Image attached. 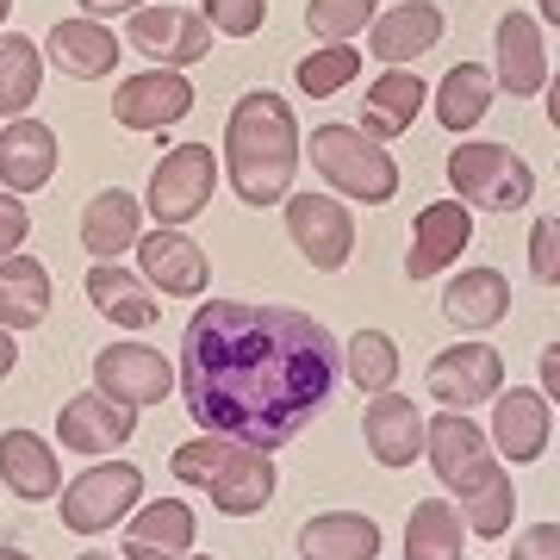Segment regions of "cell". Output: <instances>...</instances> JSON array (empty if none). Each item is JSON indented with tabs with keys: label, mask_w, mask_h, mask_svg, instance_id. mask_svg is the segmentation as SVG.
<instances>
[{
	"label": "cell",
	"mask_w": 560,
	"mask_h": 560,
	"mask_svg": "<svg viewBox=\"0 0 560 560\" xmlns=\"http://www.w3.org/2000/svg\"><path fill=\"white\" fill-rule=\"evenodd\" d=\"M536 386H541V399H548V405H560V342H548V349H541Z\"/></svg>",
	"instance_id": "obj_43"
},
{
	"label": "cell",
	"mask_w": 560,
	"mask_h": 560,
	"mask_svg": "<svg viewBox=\"0 0 560 560\" xmlns=\"http://www.w3.org/2000/svg\"><path fill=\"white\" fill-rule=\"evenodd\" d=\"M423 460H430V474L442 480V492L460 499V492H474L486 480V467L499 455H492V436L467 411H442V418L423 423Z\"/></svg>",
	"instance_id": "obj_8"
},
{
	"label": "cell",
	"mask_w": 560,
	"mask_h": 560,
	"mask_svg": "<svg viewBox=\"0 0 560 560\" xmlns=\"http://www.w3.org/2000/svg\"><path fill=\"white\" fill-rule=\"evenodd\" d=\"M280 212H287V237H293V249H300L318 275L349 268V256H355V219H349V206L342 200H330V194H287Z\"/></svg>",
	"instance_id": "obj_7"
},
{
	"label": "cell",
	"mask_w": 560,
	"mask_h": 560,
	"mask_svg": "<svg viewBox=\"0 0 560 560\" xmlns=\"http://www.w3.org/2000/svg\"><path fill=\"white\" fill-rule=\"evenodd\" d=\"M492 50H499V69H492L499 94H511V101H536L541 88H548V44H541V20H536V13H523V7L499 13Z\"/></svg>",
	"instance_id": "obj_15"
},
{
	"label": "cell",
	"mask_w": 560,
	"mask_h": 560,
	"mask_svg": "<svg viewBox=\"0 0 560 560\" xmlns=\"http://www.w3.org/2000/svg\"><path fill=\"white\" fill-rule=\"evenodd\" d=\"M224 455H231V436H212V430H200V436H187L175 455H168V474H175L180 486H200V492H206V480L219 474Z\"/></svg>",
	"instance_id": "obj_38"
},
{
	"label": "cell",
	"mask_w": 560,
	"mask_h": 560,
	"mask_svg": "<svg viewBox=\"0 0 560 560\" xmlns=\"http://www.w3.org/2000/svg\"><path fill=\"white\" fill-rule=\"evenodd\" d=\"M94 386H101L106 399L143 411V405H162L175 393V368L150 342H106L101 355H94Z\"/></svg>",
	"instance_id": "obj_12"
},
{
	"label": "cell",
	"mask_w": 560,
	"mask_h": 560,
	"mask_svg": "<svg viewBox=\"0 0 560 560\" xmlns=\"http://www.w3.org/2000/svg\"><path fill=\"white\" fill-rule=\"evenodd\" d=\"M75 560H113V555H101V548H94V555H75Z\"/></svg>",
	"instance_id": "obj_50"
},
{
	"label": "cell",
	"mask_w": 560,
	"mask_h": 560,
	"mask_svg": "<svg viewBox=\"0 0 560 560\" xmlns=\"http://www.w3.org/2000/svg\"><path fill=\"white\" fill-rule=\"evenodd\" d=\"M200 20L219 38H256L268 20V0H200Z\"/></svg>",
	"instance_id": "obj_39"
},
{
	"label": "cell",
	"mask_w": 560,
	"mask_h": 560,
	"mask_svg": "<svg viewBox=\"0 0 560 560\" xmlns=\"http://www.w3.org/2000/svg\"><path fill=\"white\" fill-rule=\"evenodd\" d=\"M62 162V143L57 131L44 119H7V131H0V187L7 194H38V187H50V175H57Z\"/></svg>",
	"instance_id": "obj_22"
},
{
	"label": "cell",
	"mask_w": 560,
	"mask_h": 560,
	"mask_svg": "<svg viewBox=\"0 0 560 560\" xmlns=\"http://www.w3.org/2000/svg\"><path fill=\"white\" fill-rule=\"evenodd\" d=\"M20 368V342H13V330H0V381Z\"/></svg>",
	"instance_id": "obj_45"
},
{
	"label": "cell",
	"mask_w": 560,
	"mask_h": 560,
	"mask_svg": "<svg viewBox=\"0 0 560 560\" xmlns=\"http://www.w3.org/2000/svg\"><path fill=\"white\" fill-rule=\"evenodd\" d=\"M275 455L268 448H249V442H231V455L219 460V474L206 480V499H212V511L219 517H256V511H268L275 504Z\"/></svg>",
	"instance_id": "obj_17"
},
{
	"label": "cell",
	"mask_w": 560,
	"mask_h": 560,
	"mask_svg": "<svg viewBox=\"0 0 560 560\" xmlns=\"http://www.w3.org/2000/svg\"><path fill=\"white\" fill-rule=\"evenodd\" d=\"M0 486L25 504L62 499V460L38 430H0Z\"/></svg>",
	"instance_id": "obj_23"
},
{
	"label": "cell",
	"mask_w": 560,
	"mask_h": 560,
	"mask_svg": "<svg viewBox=\"0 0 560 560\" xmlns=\"http://www.w3.org/2000/svg\"><path fill=\"white\" fill-rule=\"evenodd\" d=\"M224 175L249 212L280 206L300 175V119L275 88H249L224 119Z\"/></svg>",
	"instance_id": "obj_2"
},
{
	"label": "cell",
	"mask_w": 560,
	"mask_h": 560,
	"mask_svg": "<svg viewBox=\"0 0 560 560\" xmlns=\"http://www.w3.org/2000/svg\"><path fill=\"white\" fill-rule=\"evenodd\" d=\"M536 20H548V25L560 32V0H541V13H536Z\"/></svg>",
	"instance_id": "obj_47"
},
{
	"label": "cell",
	"mask_w": 560,
	"mask_h": 560,
	"mask_svg": "<svg viewBox=\"0 0 560 560\" xmlns=\"http://www.w3.org/2000/svg\"><path fill=\"white\" fill-rule=\"evenodd\" d=\"M541 94H548V125L560 131V69L548 75V88H541Z\"/></svg>",
	"instance_id": "obj_46"
},
{
	"label": "cell",
	"mask_w": 560,
	"mask_h": 560,
	"mask_svg": "<svg viewBox=\"0 0 560 560\" xmlns=\"http://www.w3.org/2000/svg\"><path fill=\"white\" fill-rule=\"evenodd\" d=\"M131 430H138V405L106 399L101 386H94V393H75V399H62V411H57V448H75V455L125 448Z\"/></svg>",
	"instance_id": "obj_16"
},
{
	"label": "cell",
	"mask_w": 560,
	"mask_h": 560,
	"mask_svg": "<svg viewBox=\"0 0 560 560\" xmlns=\"http://www.w3.org/2000/svg\"><path fill=\"white\" fill-rule=\"evenodd\" d=\"M423 386H430V399H442V411H474L504 393V355L486 342H455L423 368Z\"/></svg>",
	"instance_id": "obj_10"
},
{
	"label": "cell",
	"mask_w": 560,
	"mask_h": 560,
	"mask_svg": "<svg viewBox=\"0 0 560 560\" xmlns=\"http://www.w3.org/2000/svg\"><path fill=\"white\" fill-rule=\"evenodd\" d=\"M125 44L143 50L156 69H194L212 50V25L194 7H138L125 13Z\"/></svg>",
	"instance_id": "obj_9"
},
{
	"label": "cell",
	"mask_w": 560,
	"mask_h": 560,
	"mask_svg": "<svg viewBox=\"0 0 560 560\" xmlns=\"http://www.w3.org/2000/svg\"><path fill=\"white\" fill-rule=\"evenodd\" d=\"M504 312H511V280L499 268H460L442 293V318L455 330H492L504 324Z\"/></svg>",
	"instance_id": "obj_29"
},
{
	"label": "cell",
	"mask_w": 560,
	"mask_h": 560,
	"mask_svg": "<svg viewBox=\"0 0 560 560\" xmlns=\"http://www.w3.org/2000/svg\"><path fill=\"white\" fill-rule=\"evenodd\" d=\"M125 560H180L194 555V504L187 499H143L125 517Z\"/></svg>",
	"instance_id": "obj_21"
},
{
	"label": "cell",
	"mask_w": 560,
	"mask_h": 560,
	"mask_svg": "<svg viewBox=\"0 0 560 560\" xmlns=\"http://www.w3.org/2000/svg\"><path fill=\"white\" fill-rule=\"evenodd\" d=\"M138 275L156 293H168V300H206L212 261H206V249L180 224H156L150 237H138Z\"/></svg>",
	"instance_id": "obj_11"
},
{
	"label": "cell",
	"mask_w": 560,
	"mask_h": 560,
	"mask_svg": "<svg viewBox=\"0 0 560 560\" xmlns=\"http://www.w3.org/2000/svg\"><path fill=\"white\" fill-rule=\"evenodd\" d=\"M492 101H499V81H492V69L486 62H455L448 75L436 81V119L442 131H474V125L492 113Z\"/></svg>",
	"instance_id": "obj_31"
},
{
	"label": "cell",
	"mask_w": 560,
	"mask_h": 560,
	"mask_svg": "<svg viewBox=\"0 0 560 560\" xmlns=\"http://www.w3.org/2000/svg\"><path fill=\"white\" fill-rule=\"evenodd\" d=\"M448 194L460 206H486V212H523L536 200V168L511 150V143H455L448 150Z\"/></svg>",
	"instance_id": "obj_4"
},
{
	"label": "cell",
	"mask_w": 560,
	"mask_h": 560,
	"mask_svg": "<svg viewBox=\"0 0 560 560\" xmlns=\"http://www.w3.org/2000/svg\"><path fill=\"white\" fill-rule=\"evenodd\" d=\"M511 560H560V523H529L511 541Z\"/></svg>",
	"instance_id": "obj_42"
},
{
	"label": "cell",
	"mask_w": 560,
	"mask_h": 560,
	"mask_svg": "<svg viewBox=\"0 0 560 560\" xmlns=\"http://www.w3.org/2000/svg\"><path fill=\"white\" fill-rule=\"evenodd\" d=\"M474 243V212L460 200H436L423 206L411 224V249H405V280H436L448 275V261Z\"/></svg>",
	"instance_id": "obj_20"
},
{
	"label": "cell",
	"mask_w": 560,
	"mask_h": 560,
	"mask_svg": "<svg viewBox=\"0 0 560 560\" xmlns=\"http://www.w3.org/2000/svg\"><path fill=\"white\" fill-rule=\"evenodd\" d=\"M342 374H349V386L355 393H393L399 386V342L386 337V330H355L349 337V349H342Z\"/></svg>",
	"instance_id": "obj_35"
},
{
	"label": "cell",
	"mask_w": 560,
	"mask_h": 560,
	"mask_svg": "<svg viewBox=\"0 0 560 560\" xmlns=\"http://www.w3.org/2000/svg\"><path fill=\"white\" fill-rule=\"evenodd\" d=\"M156 287L138 275V268H119V261H94L88 268V300H94V312L113 324H125V330H156L162 305L150 300Z\"/></svg>",
	"instance_id": "obj_27"
},
{
	"label": "cell",
	"mask_w": 560,
	"mask_h": 560,
	"mask_svg": "<svg viewBox=\"0 0 560 560\" xmlns=\"http://www.w3.org/2000/svg\"><path fill=\"white\" fill-rule=\"evenodd\" d=\"M405 560H467V523L448 499H418L405 517Z\"/></svg>",
	"instance_id": "obj_32"
},
{
	"label": "cell",
	"mask_w": 560,
	"mask_h": 560,
	"mask_svg": "<svg viewBox=\"0 0 560 560\" xmlns=\"http://www.w3.org/2000/svg\"><path fill=\"white\" fill-rule=\"evenodd\" d=\"M44 57H50V69H62V75H75V81H101L119 69L125 57V44L106 32L101 20H57L50 25V38H44Z\"/></svg>",
	"instance_id": "obj_25"
},
{
	"label": "cell",
	"mask_w": 560,
	"mask_h": 560,
	"mask_svg": "<svg viewBox=\"0 0 560 560\" xmlns=\"http://www.w3.org/2000/svg\"><path fill=\"white\" fill-rule=\"evenodd\" d=\"M499 411H492V448H499L504 467H529V460L548 455V436H555V405L541 399V386H504Z\"/></svg>",
	"instance_id": "obj_14"
},
{
	"label": "cell",
	"mask_w": 560,
	"mask_h": 560,
	"mask_svg": "<svg viewBox=\"0 0 560 560\" xmlns=\"http://www.w3.org/2000/svg\"><path fill=\"white\" fill-rule=\"evenodd\" d=\"M212 187H219V150H206V143H168L156 175H150L143 206H150L156 224H187L212 206Z\"/></svg>",
	"instance_id": "obj_6"
},
{
	"label": "cell",
	"mask_w": 560,
	"mask_h": 560,
	"mask_svg": "<svg viewBox=\"0 0 560 560\" xmlns=\"http://www.w3.org/2000/svg\"><path fill=\"white\" fill-rule=\"evenodd\" d=\"M455 511H460V523H467V536L499 541L504 529H511V517H517V486H511V467L492 460V467H486V480L455 499Z\"/></svg>",
	"instance_id": "obj_34"
},
{
	"label": "cell",
	"mask_w": 560,
	"mask_h": 560,
	"mask_svg": "<svg viewBox=\"0 0 560 560\" xmlns=\"http://www.w3.org/2000/svg\"><path fill=\"white\" fill-rule=\"evenodd\" d=\"M381 13V0H305V32L318 44H355Z\"/></svg>",
	"instance_id": "obj_37"
},
{
	"label": "cell",
	"mask_w": 560,
	"mask_h": 560,
	"mask_svg": "<svg viewBox=\"0 0 560 560\" xmlns=\"http://www.w3.org/2000/svg\"><path fill=\"white\" fill-rule=\"evenodd\" d=\"M423 101H430V88H423L411 69H386V75L368 88V106H361V131H368V138H381V143L405 138V131L418 125Z\"/></svg>",
	"instance_id": "obj_30"
},
{
	"label": "cell",
	"mask_w": 560,
	"mask_h": 560,
	"mask_svg": "<svg viewBox=\"0 0 560 560\" xmlns=\"http://www.w3.org/2000/svg\"><path fill=\"white\" fill-rule=\"evenodd\" d=\"M180 405L194 430L287 448L324 418L342 386V342L312 312L206 300L180 330Z\"/></svg>",
	"instance_id": "obj_1"
},
{
	"label": "cell",
	"mask_w": 560,
	"mask_h": 560,
	"mask_svg": "<svg viewBox=\"0 0 560 560\" xmlns=\"http://www.w3.org/2000/svg\"><path fill=\"white\" fill-rule=\"evenodd\" d=\"M442 32H448V20H442L436 0H399V7L374 13V25H368V57H381L386 69H411L423 50L442 44Z\"/></svg>",
	"instance_id": "obj_18"
},
{
	"label": "cell",
	"mask_w": 560,
	"mask_h": 560,
	"mask_svg": "<svg viewBox=\"0 0 560 560\" xmlns=\"http://www.w3.org/2000/svg\"><path fill=\"white\" fill-rule=\"evenodd\" d=\"M25 237H32V212H25V200L20 194H0V256L25 249Z\"/></svg>",
	"instance_id": "obj_41"
},
{
	"label": "cell",
	"mask_w": 560,
	"mask_h": 560,
	"mask_svg": "<svg viewBox=\"0 0 560 560\" xmlns=\"http://www.w3.org/2000/svg\"><path fill=\"white\" fill-rule=\"evenodd\" d=\"M138 7H150V0H81L88 20H113V13H138Z\"/></svg>",
	"instance_id": "obj_44"
},
{
	"label": "cell",
	"mask_w": 560,
	"mask_h": 560,
	"mask_svg": "<svg viewBox=\"0 0 560 560\" xmlns=\"http://www.w3.org/2000/svg\"><path fill=\"white\" fill-rule=\"evenodd\" d=\"M143 237V200L125 187H101L94 200L81 206V249L94 261H119L125 249H138Z\"/></svg>",
	"instance_id": "obj_26"
},
{
	"label": "cell",
	"mask_w": 560,
	"mask_h": 560,
	"mask_svg": "<svg viewBox=\"0 0 560 560\" xmlns=\"http://www.w3.org/2000/svg\"><path fill=\"white\" fill-rule=\"evenodd\" d=\"M0 560H32V555H25V548H7V541H0Z\"/></svg>",
	"instance_id": "obj_48"
},
{
	"label": "cell",
	"mask_w": 560,
	"mask_h": 560,
	"mask_svg": "<svg viewBox=\"0 0 560 560\" xmlns=\"http://www.w3.org/2000/svg\"><path fill=\"white\" fill-rule=\"evenodd\" d=\"M44 318H50V268L25 249L0 256V330L20 337V330H38Z\"/></svg>",
	"instance_id": "obj_28"
},
{
	"label": "cell",
	"mask_w": 560,
	"mask_h": 560,
	"mask_svg": "<svg viewBox=\"0 0 560 560\" xmlns=\"http://www.w3.org/2000/svg\"><path fill=\"white\" fill-rule=\"evenodd\" d=\"M361 442H368V455L405 474V467H418L423 460V411L405 399L399 386L393 393H374L368 411H361Z\"/></svg>",
	"instance_id": "obj_19"
},
{
	"label": "cell",
	"mask_w": 560,
	"mask_h": 560,
	"mask_svg": "<svg viewBox=\"0 0 560 560\" xmlns=\"http://www.w3.org/2000/svg\"><path fill=\"white\" fill-rule=\"evenodd\" d=\"M44 81V44L25 32H0V119H25Z\"/></svg>",
	"instance_id": "obj_33"
},
{
	"label": "cell",
	"mask_w": 560,
	"mask_h": 560,
	"mask_svg": "<svg viewBox=\"0 0 560 560\" xmlns=\"http://www.w3.org/2000/svg\"><path fill=\"white\" fill-rule=\"evenodd\" d=\"M305 156L349 200H361V206L399 200V162H393V150L381 138H368L361 125H318L305 138Z\"/></svg>",
	"instance_id": "obj_3"
},
{
	"label": "cell",
	"mask_w": 560,
	"mask_h": 560,
	"mask_svg": "<svg viewBox=\"0 0 560 560\" xmlns=\"http://www.w3.org/2000/svg\"><path fill=\"white\" fill-rule=\"evenodd\" d=\"M361 57H368V50H355V44H324V50L300 57V94L305 101H330V94H342V88L361 75Z\"/></svg>",
	"instance_id": "obj_36"
},
{
	"label": "cell",
	"mask_w": 560,
	"mask_h": 560,
	"mask_svg": "<svg viewBox=\"0 0 560 560\" xmlns=\"http://www.w3.org/2000/svg\"><path fill=\"white\" fill-rule=\"evenodd\" d=\"M180 560H212V555H180Z\"/></svg>",
	"instance_id": "obj_51"
},
{
	"label": "cell",
	"mask_w": 560,
	"mask_h": 560,
	"mask_svg": "<svg viewBox=\"0 0 560 560\" xmlns=\"http://www.w3.org/2000/svg\"><path fill=\"white\" fill-rule=\"evenodd\" d=\"M138 504H143V467H131V460H94L88 474H75V480L62 486L57 517L69 536H106Z\"/></svg>",
	"instance_id": "obj_5"
},
{
	"label": "cell",
	"mask_w": 560,
	"mask_h": 560,
	"mask_svg": "<svg viewBox=\"0 0 560 560\" xmlns=\"http://www.w3.org/2000/svg\"><path fill=\"white\" fill-rule=\"evenodd\" d=\"M194 113V88H187V75L180 69H143V75L119 81L113 88V119L125 125V131H168V125H180Z\"/></svg>",
	"instance_id": "obj_13"
},
{
	"label": "cell",
	"mask_w": 560,
	"mask_h": 560,
	"mask_svg": "<svg viewBox=\"0 0 560 560\" xmlns=\"http://www.w3.org/2000/svg\"><path fill=\"white\" fill-rule=\"evenodd\" d=\"M7 13H13V0H0V25H7Z\"/></svg>",
	"instance_id": "obj_49"
},
{
	"label": "cell",
	"mask_w": 560,
	"mask_h": 560,
	"mask_svg": "<svg viewBox=\"0 0 560 560\" xmlns=\"http://www.w3.org/2000/svg\"><path fill=\"white\" fill-rule=\"evenodd\" d=\"M529 275H536L541 287H560V219L529 224Z\"/></svg>",
	"instance_id": "obj_40"
},
{
	"label": "cell",
	"mask_w": 560,
	"mask_h": 560,
	"mask_svg": "<svg viewBox=\"0 0 560 560\" xmlns=\"http://www.w3.org/2000/svg\"><path fill=\"white\" fill-rule=\"evenodd\" d=\"M293 548H300V560H381L386 536L368 511H318L300 523Z\"/></svg>",
	"instance_id": "obj_24"
}]
</instances>
